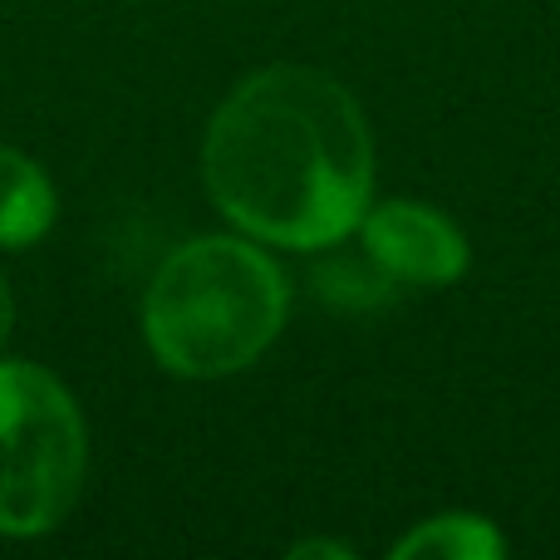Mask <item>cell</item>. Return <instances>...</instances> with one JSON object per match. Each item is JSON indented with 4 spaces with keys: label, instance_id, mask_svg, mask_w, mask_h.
Wrapping results in <instances>:
<instances>
[{
    "label": "cell",
    "instance_id": "obj_1",
    "mask_svg": "<svg viewBox=\"0 0 560 560\" xmlns=\"http://www.w3.org/2000/svg\"><path fill=\"white\" fill-rule=\"evenodd\" d=\"M202 187L242 236L325 252L374 202V138L359 98L310 65L246 74L202 133Z\"/></svg>",
    "mask_w": 560,
    "mask_h": 560
},
{
    "label": "cell",
    "instance_id": "obj_2",
    "mask_svg": "<svg viewBox=\"0 0 560 560\" xmlns=\"http://www.w3.org/2000/svg\"><path fill=\"white\" fill-rule=\"evenodd\" d=\"M290 280L261 242L192 236L148 280L143 339L158 369L177 378H226L252 369L280 339Z\"/></svg>",
    "mask_w": 560,
    "mask_h": 560
},
{
    "label": "cell",
    "instance_id": "obj_3",
    "mask_svg": "<svg viewBox=\"0 0 560 560\" xmlns=\"http://www.w3.org/2000/svg\"><path fill=\"white\" fill-rule=\"evenodd\" d=\"M89 423L65 384L30 359H0V536L35 541L74 512Z\"/></svg>",
    "mask_w": 560,
    "mask_h": 560
},
{
    "label": "cell",
    "instance_id": "obj_4",
    "mask_svg": "<svg viewBox=\"0 0 560 560\" xmlns=\"http://www.w3.org/2000/svg\"><path fill=\"white\" fill-rule=\"evenodd\" d=\"M359 246L364 261L374 266L388 285H413V290H443L472 266V246H467L463 226L447 212L428 202H369L364 222H359Z\"/></svg>",
    "mask_w": 560,
    "mask_h": 560
},
{
    "label": "cell",
    "instance_id": "obj_5",
    "mask_svg": "<svg viewBox=\"0 0 560 560\" xmlns=\"http://www.w3.org/2000/svg\"><path fill=\"white\" fill-rule=\"evenodd\" d=\"M55 183L35 158L0 143V252H25L55 226Z\"/></svg>",
    "mask_w": 560,
    "mask_h": 560
},
{
    "label": "cell",
    "instance_id": "obj_6",
    "mask_svg": "<svg viewBox=\"0 0 560 560\" xmlns=\"http://www.w3.org/2000/svg\"><path fill=\"white\" fill-rule=\"evenodd\" d=\"M506 536L477 512H443L394 541V560H502Z\"/></svg>",
    "mask_w": 560,
    "mask_h": 560
},
{
    "label": "cell",
    "instance_id": "obj_7",
    "mask_svg": "<svg viewBox=\"0 0 560 560\" xmlns=\"http://www.w3.org/2000/svg\"><path fill=\"white\" fill-rule=\"evenodd\" d=\"M10 325H15V295H10V280L0 271V349H5V339H10Z\"/></svg>",
    "mask_w": 560,
    "mask_h": 560
},
{
    "label": "cell",
    "instance_id": "obj_8",
    "mask_svg": "<svg viewBox=\"0 0 560 560\" xmlns=\"http://www.w3.org/2000/svg\"><path fill=\"white\" fill-rule=\"evenodd\" d=\"M290 556L305 560V556H335V560H349V546H335V541H300L290 546Z\"/></svg>",
    "mask_w": 560,
    "mask_h": 560
}]
</instances>
